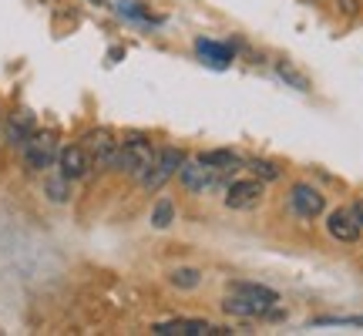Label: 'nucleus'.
<instances>
[{
    "label": "nucleus",
    "instance_id": "4",
    "mask_svg": "<svg viewBox=\"0 0 363 336\" xmlns=\"http://www.w3.org/2000/svg\"><path fill=\"white\" fill-rule=\"evenodd\" d=\"M81 148L88 152L91 165L98 168H115V155H118V138L111 128H94L84 135V142H81Z\"/></svg>",
    "mask_w": 363,
    "mask_h": 336
},
{
    "label": "nucleus",
    "instance_id": "23",
    "mask_svg": "<svg viewBox=\"0 0 363 336\" xmlns=\"http://www.w3.org/2000/svg\"><path fill=\"white\" fill-rule=\"evenodd\" d=\"M340 11H343V13H357V0H340Z\"/></svg>",
    "mask_w": 363,
    "mask_h": 336
},
{
    "label": "nucleus",
    "instance_id": "5",
    "mask_svg": "<svg viewBox=\"0 0 363 336\" xmlns=\"http://www.w3.org/2000/svg\"><path fill=\"white\" fill-rule=\"evenodd\" d=\"M289 206H293V212H296L299 219H316V215H323V208H326V195L320 192V189H313V185H306V181H299V185H293V195H289Z\"/></svg>",
    "mask_w": 363,
    "mask_h": 336
},
{
    "label": "nucleus",
    "instance_id": "15",
    "mask_svg": "<svg viewBox=\"0 0 363 336\" xmlns=\"http://www.w3.org/2000/svg\"><path fill=\"white\" fill-rule=\"evenodd\" d=\"M199 162H202V165H208V168H216V172H229V168H235L239 165V155H235V152H225V148H219V152H202V155H199Z\"/></svg>",
    "mask_w": 363,
    "mask_h": 336
},
{
    "label": "nucleus",
    "instance_id": "22",
    "mask_svg": "<svg viewBox=\"0 0 363 336\" xmlns=\"http://www.w3.org/2000/svg\"><path fill=\"white\" fill-rule=\"evenodd\" d=\"M252 172H256V179H262V181H276L279 175H283V172L272 165V162H259V158L252 162Z\"/></svg>",
    "mask_w": 363,
    "mask_h": 336
},
{
    "label": "nucleus",
    "instance_id": "2",
    "mask_svg": "<svg viewBox=\"0 0 363 336\" xmlns=\"http://www.w3.org/2000/svg\"><path fill=\"white\" fill-rule=\"evenodd\" d=\"M57 135L54 131H38L34 128V135L24 142V148H21V155H24V165L30 168V172H44V168H51L54 162H57Z\"/></svg>",
    "mask_w": 363,
    "mask_h": 336
},
{
    "label": "nucleus",
    "instance_id": "24",
    "mask_svg": "<svg viewBox=\"0 0 363 336\" xmlns=\"http://www.w3.org/2000/svg\"><path fill=\"white\" fill-rule=\"evenodd\" d=\"M353 215H357V222H360V229H363V202H357V206H353Z\"/></svg>",
    "mask_w": 363,
    "mask_h": 336
},
{
    "label": "nucleus",
    "instance_id": "12",
    "mask_svg": "<svg viewBox=\"0 0 363 336\" xmlns=\"http://www.w3.org/2000/svg\"><path fill=\"white\" fill-rule=\"evenodd\" d=\"M195 51H199V57L206 61L208 67H229V61H233V51L225 47V44H219V40H206V38H199L195 40Z\"/></svg>",
    "mask_w": 363,
    "mask_h": 336
},
{
    "label": "nucleus",
    "instance_id": "20",
    "mask_svg": "<svg viewBox=\"0 0 363 336\" xmlns=\"http://www.w3.org/2000/svg\"><path fill=\"white\" fill-rule=\"evenodd\" d=\"M115 7H118V13H125V17H135V21H148V11H145L142 4H135V0H118Z\"/></svg>",
    "mask_w": 363,
    "mask_h": 336
},
{
    "label": "nucleus",
    "instance_id": "19",
    "mask_svg": "<svg viewBox=\"0 0 363 336\" xmlns=\"http://www.w3.org/2000/svg\"><path fill=\"white\" fill-rule=\"evenodd\" d=\"M279 78L289 81L296 91H310V78H306V74H299L293 65H279Z\"/></svg>",
    "mask_w": 363,
    "mask_h": 336
},
{
    "label": "nucleus",
    "instance_id": "21",
    "mask_svg": "<svg viewBox=\"0 0 363 336\" xmlns=\"http://www.w3.org/2000/svg\"><path fill=\"white\" fill-rule=\"evenodd\" d=\"M316 326H363V316H320Z\"/></svg>",
    "mask_w": 363,
    "mask_h": 336
},
{
    "label": "nucleus",
    "instance_id": "1",
    "mask_svg": "<svg viewBox=\"0 0 363 336\" xmlns=\"http://www.w3.org/2000/svg\"><path fill=\"white\" fill-rule=\"evenodd\" d=\"M152 162H155V148H152V142H148L145 135H128L125 142H118V155H115L118 172L142 179Z\"/></svg>",
    "mask_w": 363,
    "mask_h": 336
},
{
    "label": "nucleus",
    "instance_id": "8",
    "mask_svg": "<svg viewBox=\"0 0 363 336\" xmlns=\"http://www.w3.org/2000/svg\"><path fill=\"white\" fill-rule=\"evenodd\" d=\"M88 168H91V158L81 145H65V148L57 152V172H61L65 179H71V181L84 179Z\"/></svg>",
    "mask_w": 363,
    "mask_h": 336
},
{
    "label": "nucleus",
    "instance_id": "11",
    "mask_svg": "<svg viewBox=\"0 0 363 336\" xmlns=\"http://www.w3.org/2000/svg\"><path fill=\"white\" fill-rule=\"evenodd\" d=\"M30 135H34V115H30V111H24V108H21V111H13L11 121H7V145L21 152Z\"/></svg>",
    "mask_w": 363,
    "mask_h": 336
},
{
    "label": "nucleus",
    "instance_id": "10",
    "mask_svg": "<svg viewBox=\"0 0 363 336\" xmlns=\"http://www.w3.org/2000/svg\"><path fill=\"white\" fill-rule=\"evenodd\" d=\"M155 336H212V323L206 320H172V323H155Z\"/></svg>",
    "mask_w": 363,
    "mask_h": 336
},
{
    "label": "nucleus",
    "instance_id": "18",
    "mask_svg": "<svg viewBox=\"0 0 363 336\" xmlns=\"http://www.w3.org/2000/svg\"><path fill=\"white\" fill-rule=\"evenodd\" d=\"M172 286H179V289H195V286L202 283V272L195 269V266H182V269H175L169 276Z\"/></svg>",
    "mask_w": 363,
    "mask_h": 336
},
{
    "label": "nucleus",
    "instance_id": "6",
    "mask_svg": "<svg viewBox=\"0 0 363 336\" xmlns=\"http://www.w3.org/2000/svg\"><path fill=\"white\" fill-rule=\"evenodd\" d=\"M262 179H239L229 185L225 192V206L235 208V212H246V208H256L262 202Z\"/></svg>",
    "mask_w": 363,
    "mask_h": 336
},
{
    "label": "nucleus",
    "instance_id": "9",
    "mask_svg": "<svg viewBox=\"0 0 363 336\" xmlns=\"http://www.w3.org/2000/svg\"><path fill=\"white\" fill-rule=\"evenodd\" d=\"M326 233L333 235L337 242H357L360 239V222L353 215V208H337L326 215Z\"/></svg>",
    "mask_w": 363,
    "mask_h": 336
},
{
    "label": "nucleus",
    "instance_id": "3",
    "mask_svg": "<svg viewBox=\"0 0 363 336\" xmlns=\"http://www.w3.org/2000/svg\"><path fill=\"white\" fill-rule=\"evenodd\" d=\"M182 162H185V155H182L179 148H162V152L155 155V162L148 165V172L142 175L145 192H162V189L169 185V179L179 175Z\"/></svg>",
    "mask_w": 363,
    "mask_h": 336
},
{
    "label": "nucleus",
    "instance_id": "16",
    "mask_svg": "<svg viewBox=\"0 0 363 336\" xmlns=\"http://www.w3.org/2000/svg\"><path fill=\"white\" fill-rule=\"evenodd\" d=\"M44 192H48L51 202H67V198H71V179H65V175L57 172V175H51V179L44 181Z\"/></svg>",
    "mask_w": 363,
    "mask_h": 336
},
{
    "label": "nucleus",
    "instance_id": "25",
    "mask_svg": "<svg viewBox=\"0 0 363 336\" xmlns=\"http://www.w3.org/2000/svg\"><path fill=\"white\" fill-rule=\"evenodd\" d=\"M0 131H4V121H0Z\"/></svg>",
    "mask_w": 363,
    "mask_h": 336
},
{
    "label": "nucleus",
    "instance_id": "13",
    "mask_svg": "<svg viewBox=\"0 0 363 336\" xmlns=\"http://www.w3.org/2000/svg\"><path fill=\"white\" fill-rule=\"evenodd\" d=\"M222 310L229 313V316H239V320H256V316H266V310H262L259 303L246 299L242 293H233V296L222 299Z\"/></svg>",
    "mask_w": 363,
    "mask_h": 336
},
{
    "label": "nucleus",
    "instance_id": "14",
    "mask_svg": "<svg viewBox=\"0 0 363 336\" xmlns=\"http://www.w3.org/2000/svg\"><path fill=\"white\" fill-rule=\"evenodd\" d=\"M233 293H242L246 299H252V303H259V306H262L266 313H269L272 306L279 303V296L272 293L269 286H259V283H235V286H233Z\"/></svg>",
    "mask_w": 363,
    "mask_h": 336
},
{
    "label": "nucleus",
    "instance_id": "7",
    "mask_svg": "<svg viewBox=\"0 0 363 336\" xmlns=\"http://www.w3.org/2000/svg\"><path fill=\"white\" fill-rule=\"evenodd\" d=\"M179 179H182V185H185L189 192H208V189H216L219 172H216V168H208V165H202V162L195 158V162H182Z\"/></svg>",
    "mask_w": 363,
    "mask_h": 336
},
{
    "label": "nucleus",
    "instance_id": "17",
    "mask_svg": "<svg viewBox=\"0 0 363 336\" xmlns=\"http://www.w3.org/2000/svg\"><path fill=\"white\" fill-rule=\"evenodd\" d=\"M172 222H175V206H172V198H158L155 208H152V225H155V229H169Z\"/></svg>",
    "mask_w": 363,
    "mask_h": 336
}]
</instances>
